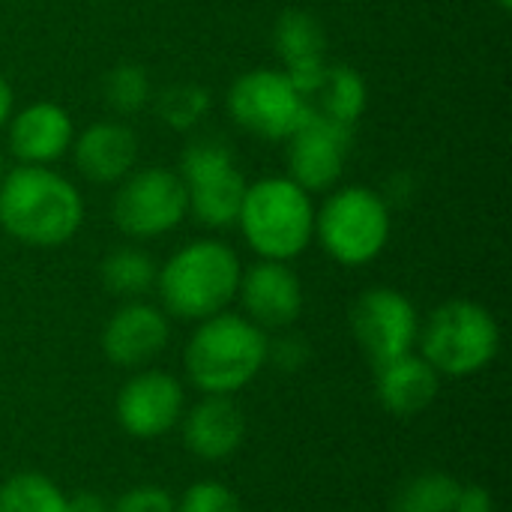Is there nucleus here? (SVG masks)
Masks as SVG:
<instances>
[{
  "mask_svg": "<svg viewBox=\"0 0 512 512\" xmlns=\"http://www.w3.org/2000/svg\"><path fill=\"white\" fill-rule=\"evenodd\" d=\"M156 111L162 123L174 132L195 129L210 111V93L198 84H171L156 96Z\"/></svg>",
  "mask_w": 512,
  "mask_h": 512,
  "instance_id": "25",
  "label": "nucleus"
},
{
  "mask_svg": "<svg viewBox=\"0 0 512 512\" xmlns=\"http://www.w3.org/2000/svg\"><path fill=\"white\" fill-rule=\"evenodd\" d=\"M72 159L81 177L96 186L120 183L138 162V135L123 120H96L75 132Z\"/></svg>",
  "mask_w": 512,
  "mask_h": 512,
  "instance_id": "17",
  "label": "nucleus"
},
{
  "mask_svg": "<svg viewBox=\"0 0 512 512\" xmlns=\"http://www.w3.org/2000/svg\"><path fill=\"white\" fill-rule=\"evenodd\" d=\"M231 120L264 141H288L315 111V102L300 96L282 69L258 66L243 72L225 96Z\"/></svg>",
  "mask_w": 512,
  "mask_h": 512,
  "instance_id": "8",
  "label": "nucleus"
},
{
  "mask_svg": "<svg viewBox=\"0 0 512 512\" xmlns=\"http://www.w3.org/2000/svg\"><path fill=\"white\" fill-rule=\"evenodd\" d=\"M114 225L129 240H156L171 234L189 216L186 186L177 171L150 165L132 168L111 201Z\"/></svg>",
  "mask_w": 512,
  "mask_h": 512,
  "instance_id": "9",
  "label": "nucleus"
},
{
  "mask_svg": "<svg viewBox=\"0 0 512 512\" xmlns=\"http://www.w3.org/2000/svg\"><path fill=\"white\" fill-rule=\"evenodd\" d=\"M456 512H498L492 495L483 486H462V498H459V510Z\"/></svg>",
  "mask_w": 512,
  "mask_h": 512,
  "instance_id": "29",
  "label": "nucleus"
},
{
  "mask_svg": "<svg viewBox=\"0 0 512 512\" xmlns=\"http://www.w3.org/2000/svg\"><path fill=\"white\" fill-rule=\"evenodd\" d=\"M243 264L237 252L216 237L189 240L156 273L162 312L177 321H204L237 300Z\"/></svg>",
  "mask_w": 512,
  "mask_h": 512,
  "instance_id": "2",
  "label": "nucleus"
},
{
  "mask_svg": "<svg viewBox=\"0 0 512 512\" xmlns=\"http://www.w3.org/2000/svg\"><path fill=\"white\" fill-rule=\"evenodd\" d=\"M420 357L441 378H471L501 354V324L477 300H447L420 324Z\"/></svg>",
  "mask_w": 512,
  "mask_h": 512,
  "instance_id": "5",
  "label": "nucleus"
},
{
  "mask_svg": "<svg viewBox=\"0 0 512 512\" xmlns=\"http://www.w3.org/2000/svg\"><path fill=\"white\" fill-rule=\"evenodd\" d=\"M0 512H69V495L54 480L21 471L0 483Z\"/></svg>",
  "mask_w": 512,
  "mask_h": 512,
  "instance_id": "23",
  "label": "nucleus"
},
{
  "mask_svg": "<svg viewBox=\"0 0 512 512\" xmlns=\"http://www.w3.org/2000/svg\"><path fill=\"white\" fill-rule=\"evenodd\" d=\"M111 512H177V501L168 489L144 483V486H132L126 489L114 504Z\"/></svg>",
  "mask_w": 512,
  "mask_h": 512,
  "instance_id": "27",
  "label": "nucleus"
},
{
  "mask_svg": "<svg viewBox=\"0 0 512 512\" xmlns=\"http://www.w3.org/2000/svg\"><path fill=\"white\" fill-rule=\"evenodd\" d=\"M273 45L282 60L285 78L300 96L315 102L330 69L324 24L306 9H285L273 24Z\"/></svg>",
  "mask_w": 512,
  "mask_h": 512,
  "instance_id": "15",
  "label": "nucleus"
},
{
  "mask_svg": "<svg viewBox=\"0 0 512 512\" xmlns=\"http://www.w3.org/2000/svg\"><path fill=\"white\" fill-rule=\"evenodd\" d=\"M180 180L186 186L189 216L210 228L222 231L237 225V213L246 195V177L225 141L195 138L180 156Z\"/></svg>",
  "mask_w": 512,
  "mask_h": 512,
  "instance_id": "7",
  "label": "nucleus"
},
{
  "mask_svg": "<svg viewBox=\"0 0 512 512\" xmlns=\"http://www.w3.org/2000/svg\"><path fill=\"white\" fill-rule=\"evenodd\" d=\"M69 512H111V504L96 492H78L69 498Z\"/></svg>",
  "mask_w": 512,
  "mask_h": 512,
  "instance_id": "30",
  "label": "nucleus"
},
{
  "mask_svg": "<svg viewBox=\"0 0 512 512\" xmlns=\"http://www.w3.org/2000/svg\"><path fill=\"white\" fill-rule=\"evenodd\" d=\"M315 99H318L315 108L324 117L354 129L369 105V84L363 72H357L354 66H330Z\"/></svg>",
  "mask_w": 512,
  "mask_h": 512,
  "instance_id": "21",
  "label": "nucleus"
},
{
  "mask_svg": "<svg viewBox=\"0 0 512 512\" xmlns=\"http://www.w3.org/2000/svg\"><path fill=\"white\" fill-rule=\"evenodd\" d=\"M270 333L240 312H219L192 330L183 366L195 390L204 396H231L249 387L267 366Z\"/></svg>",
  "mask_w": 512,
  "mask_h": 512,
  "instance_id": "3",
  "label": "nucleus"
},
{
  "mask_svg": "<svg viewBox=\"0 0 512 512\" xmlns=\"http://www.w3.org/2000/svg\"><path fill=\"white\" fill-rule=\"evenodd\" d=\"M183 384L162 369H138L123 381L114 402V417L120 429L138 441H153L168 435L183 417Z\"/></svg>",
  "mask_w": 512,
  "mask_h": 512,
  "instance_id": "12",
  "label": "nucleus"
},
{
  "mask_svg": "<svg viewBox=\"0 0 512 512\" xmlns=\"http://www.w3.org/2000/svg\"><path fill=\"white\" fill-rule=\"evenodd\" d=\"M156 261L138 246H117L99 264L102 285L123 300H141L156 288Z\"/></svg>",
  "mask_w": 512,
  "mask_h": 512,
  "instance_id": "20",
  "label": "nucleus"
},
{
  "mask_svg": "<svg viewBox=\"0 0 512 512\" xmlns=\"http://www.w3.org/2000/svg\"><path fill=\"white\" fill-rule=\"evenodd\" d=\"M12 108H15V96H12V84L3 78V72H0V129L9 123V117H12Z\"/></svg>",
  "mask_w": 512,
  "mask_h": 512,
  "instance_id": "31",
  "label": "nucleus"
},
{
  "mask_svg": "<svg viewBox=\"0 0 512 512\" xmlns=\"http://www.w3.org/2000/svg\"><path fill=\"white\" fill-rule=\"evenodd\" d=\"M285 159H288V177L303 186L309 195L330 192L342 183L345 162L354 144V129L324 117L318 108L309 114V120L285 141Z\"/></svg>",
  "mask_w": 512,
  "mask_h": 512,
  "instance_id": "11",
  "label": "nucleus"
},
{
  "mask_svg": "<svg viewBox=\"0 0 512 512\" xmlns=\"http://www.w3.org/2000/svg\"><path fill=\"white\" fill-rule=\"evenodd\" d=\"M351 333L363 354L381 366L417 348L420 315L417 306L390 285H375L351 306Z\"/></svg>",
  "mask_w": 512,
  "mask_h": 512,
  "instance_id": "10",
  "label": "nucleus"
},
{
  "mask_svg": "<svg viewBox=\"0 0 512 512\" xmlns=\"http://www.w3.org/2000/svg\"><path fill=\"white\" fill-rule=\"evenodd\" d=\"M240 315L258 324L264 333H282L303 315V282L285 261L258 258L240 273L237 285Z\"/></svg>",
  "mask_w": 512,
  "mask_h": 512,
  "instance_id": "13",
  "label": "nucleus"
},
{
  "mask_svg": "<svg viewBox=\"0 0 512 512\" xmlns=\"http://www.w3.org/2000/svg\"><path fill=\"white\" fill-rule=\"evenodd\" d=\"M102 93L108 108L117 117H132L138 111H144L153 102V84L144 66L138 63H117L105 81H102Z\"/></svg>",
  "mask_w": 512,
  "mask_h": 512,
  "instance_id": "24",
  "label": "nucleus"
},
{
  "mask_svg": "<svg viewBox=\"0 0 512 512\" xmlns=\"http://www.w3.org/2000/svg\"><path fill=\"white\" fill-rule=\"evenodd\" d=\"M177 512H243V507H240V498L225 483L198 480L183 492Z\"/></svg>",
  "mask_w": 512,
  "mask_h": 512,
  "instance_id": "26",
  "label": "nucleus"
},
{
  "mask_svg": "<svg viewBox=\"0 0 512 512\" xmlns=\"http://www.w3.org/2000/svg\"><path fill=\"white\" fill-rule=\"evenodd\" d=\"M171 342V318L147 300H126L102 330V354L120 369H147Z\"/></svg>",
  "mask_w": 512,
  "mask_h": 512,
  "instance_id": "14",
  "label": "nucleus"
},
{
  "mask_svg": "<svg viewBox=\"0 0 512 512\" xmlns=\"http://www.w3.org/2000/svg\"><path fill=\"white\" fill-rule=\"evenodd\" d=\"M393 207L381 192L351 183L324 192L315 207V240L342 267L372 264L390 243Z\"/></svg>",
  "mask_w": 512,
  "mask_h": 512,
  "instance_id": "6",
  "label": "nucleus"
},
{
  "mask_svg": "<svg viewBox=\"0 0 512 512\" xmlns=\"http://www.w3.org/2000/svg\"><path fill=\"white\" fill-rule=\"evenodd\" d=\"M84 225L78 186L51 165H15L0 177V228L21 246H66Z\"/></svg>",
  "mask_w": 512,
  "mask_h": 512,
  "instance_id": "1",
  "label": "nucleus"
},
{
  "mask_svg": "<svg viewBox=\"0 0 512 512\" xmlns=\"http://www.w3.org/2000/svg\"><path fill=\"white\" fill-rule=\"evenodd\" d=\"M495 3H498V6H501L504 12H510V9H512V0H495Z\"/></svg>",
  "mask_w": 512,
  "mask_h": 512,
  "instance_id": "32",
  "label": "nucleus"
},
{
  "mask_svg": "<svg viewBox=\"0 0 512 512\" xmlns=\"http://www.w3.org/2000/svg\"><path fill=\"white\" fill-rule=\"evenodd\" d=\"M462 483L441 471H423L399 486L393 495V512H456Z\"/></svg>",
  "mask_w": 512,
  "mask_h": 512,
  "instance_id": "22",
  "label": "nucleus"
},
{
  "mask_svg": "<svg viewBox=\"0 0 512 512\" xmlns=\"http://www.w3.org/2000/svg\"><path fill=\"white\" fill-rule=\"evenodd\" d=\"M0 177H3V153H0Z\"/></svg>",
  "mask_w": 512,
  "mask_h": 512,
  "instance_id": "33",
  "label": "nucleus"
},
{
  "mask_svg": "<svg viewBox=\"0 0 512 512\" xmlns=\"http://www.w3.org/2000/svg\"><path fill=\"white\" fill-rule=\"evenodd\" d=\"M309 360V342L303 336H294V333H285L279 339L270 342V351H267V363H276L282 372H297L303 369Z\"/></svg>",
  "mask_w": 512,
  "mask_h": 512,
  "instance_id": "28",
  "label": "nucleus"
},
{
  "mask_svg": "<svg viewBox=\"0 0 512 512\" xmlns=\"http://www.w3.org/2000/svg\"><path fill=\"white\" fill-rule=\"evenodd\" d=\"M75 141L72 114L57 102H30L9 117V153L18 165H54Z\"/></svg>",
  "mask_w": 512,
  "mask_h": 512,
  "instance_id": "16",
  "label": "nucleus"
},
{
  "mask_svg": "<svg viewBox=\"0 0 512 512\" xmlns=\"http://www.w3.org/2000/svg\"><path fill=\"white\" fill-rule=\"evenodd\" d=\"M186 450L201 462H222L246 441V414L231 396H204L180 417Z\"/></svg>",
  "mask_w": 512,
  "mask_h": 512,
  "instance_id": "18",
  "label": "nucleus"
},
{
  "mask_svg": "<svg viewBox=\"0 0 512 512\" xmlns=\"http://www.w3.org/2000/svg\"><path fill=\"white\" fill-rule=\"evenodd\" d=\"M438 390H441V375L414 351L375 366L378 402L393 417H414L426 411L435 402Z\"/></svg>",
  "mask_w": 512,
  "mask_h": 512,
  "instance_id": "19",
  "label": "nucleus"
},
{
  "mask_svg": "<svg viewBox=\"0 0 512 512\" xmlns=\"http://www.w3.org/2000/svg\"><path fill=\"white\" fill-rule=\"evenodd\" d=\"M237 228L258 258L291 264L315 240V201L288 174L261 177L246 186Z\"/></svg>",
  "mask_w": 512,
  "mask_h": 512,
  "instance_id": "4",
  "label": "nucleus"
}]
</instances>
